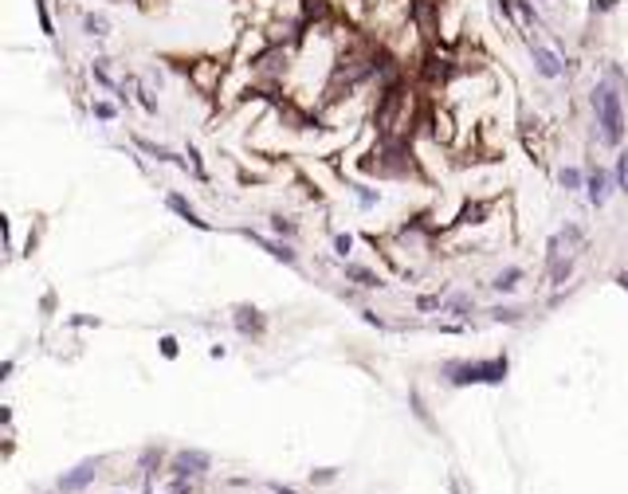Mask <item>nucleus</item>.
<instances>
[{
  "mask_svg": "<svg viewBox=\"0 0 628 494\" xmlns=\"http://www.w3.org/2000/svg\"><path fill=\"white\" fill-rule=\"evenodd\" d=\"M519 278H522V271H519V267H507V271H499V278L491 283V287L507 294V290H515V287H519Z\"/></svg>",
  "mask_w": 628,
  "mask_h": 494,
  "instance_id": "10",
  "label": "nucleus"
},
{
  "mask_svg": "<svg viewBox=\"0 0 628 494\" xmlns=\"http://www.w3.org/2000/svg\"><path fill=\"white\" fill-rule=\"evenodd\" d=\"M98 467H102L98 459H83L79 467H75V471H67V475L59 479V491H67V494H71V491H83L86 482H91V479L98 475Z\"/></svg>",
  "mask_w": 628,
  "mask_h": 494,
  "instance_id": "4",
  "label": "nucleus"
},
{
  "mask_svg": "<svg viewBox=\"0 0 628 494\" xmlns=\"http://www.w3.org/2000/svg\"><path fill=\"white\" fill-rule=\"evenodd\" d=\"M83 28L91 32V36H102V32H107V20H102V16H86Z\"/></svg>",
  "mask_w": 628,
  "mask_h": 494,
  "instance_id": "13",
  "label": "nucleus"
},
{
  "mask_svg": "<svg viewBox=\"0 0 628 494\" xmlns=\"http://www.w3.org/2000/svg\"><path fill=\"white\" fill-rule=\"evenodd\" d=\"M173 494H189V482H185V479H177V482H173Z\"/></svg>",
  "mask_w": 628,
  "mask_h": 494,
  "instance_id": "22",
  "label": "nucleus"
},
{
  "mask_svg": "<svg viewBox=\"0 0 628 494\" xmlns=\"http://www.w3.org/2000/svg\"><path fill=\"white\" fill-rule=\"evenodd\" d=\"M271 491L275 494H299V491H290V486H283V482H271Z\"/></svg>",
  "mask_w": 628,
  "mask_h": 494,
  "instance_id": "23",
  "label": "nucleus"
},
{
  "mask_svg": "<svg viewBox=\"0 0 628 494\" xmlns=\"http://www.w3.org/2000/svg\"><path fill=\"white\" fill-rule=\"evenodd\" d=\"M604 196H609V177H604V173L597 169V173L589 177V200H593L597 208H601V205H604Z\"/></svg>",
  "mask_w": 628,
  "mask_h": 494,
  "instance_id": "9",
  "label": "nucleus"
},
{
  "mask_svg": "<svg viewBox=\"0 0 628 494\" xmlns=\"http://www.w3.org/2000/svg\"><path fill=\"white\" fill-rule=\"evenodd\" d=\"M569 267H573V263H569V259H566V263H562V259H554V283H566Z\"/></svg>",
  "mask_w": 628,
  "mask_h": 494,
  "instance_id": "17",
  "label": "nucleus"
},
{
  "mask_svg": "<svg viewBox=\"0 0 628 494\" xmlns=\"http://www.w3.org/2000/svg\"><path fill=\"white\" fill-rule=\"evenodd\" d=\"M616 0H593V12H613Z\"/></svg>",
  "mask_w": 628,
  "mask_h": 494,
  "instance_id": "19",
  "label": "nucleus"
},
{
  "mask_svg": "<svg viewBox=\"0 0 628 494\" xmlns=\"http://www.w3.org/2000/svg\"><path fill=\"white\" fill-rule=\"evenodd\" d=\"M350 247H353V240H350V236H334V251H338L342 259L350 255Z\"/></svg>",
  "mask_w": 628,
  "mask_h": 494,
  "instance_id": "16",
  "label": "nucleus"
},
{
  "mask_svg": "<svg viewBox=\"0 0 628 494\" xmlns=\"http://www.w3.org/2000/svg\"><path fill=\"white\" fill-rule=\"evenodd\" d=\"M444 377L452 385H499L507 377V357H491V361H447Z\"/></svg>",
  "mask_w": 628,
  "mask_h": 494,
  "instance_id": "2",
  "label": "nucleus"
},
{
  "mask_svg": "<svg viewBox=\"0 0 628 494\" xmlns=\"http://www.w3.org/2000/svg\"><path fill=\"white\" fill-rule=\"evenodd\" d=\"M208 451H177L173 455V475L177 479H196V475H205L208 471Z\"/></svg>",
  "mask_w": 628,
  "mask_h": 494,
  "instance_id": "3",
  "label": "nucleus"
},
{
  "mask_svg": "<svg viewBox=\"0 0 628 494\" xmlns=\"http://www.w3.org/2000/svg\"><path fill=\"white\" fill-rule=\"evenodd\" d=\"M346 275H350L353 283H362V287H377V275L365 271V267H346Z\"/></svg>",
  "mask_w": 628,
  "mask_h": 494,
  "instance_id": "11",
  "label": "nucleus"
},
{
  "mask_svg": "<svg viewBox=\"0 0 628 494\" xmlns=\"http://www.w3.org/2000/svg\"><path fill=\"white\" fill-rule=\"evenodd\" d=\"M534 67H538V75H542V79H557V75H562V63H557V55L550 48H538V44H534Z\"/></svg>",
  "mask_w": 628,
  "mask_h": 494,
  "instance_id": "5",
  "label": "nucleus"
},
{
  "mask_svg": "<svg viewBox=\"0 0 628 494\" xmlns=\"http://www.w3.org/2000/svg\"><path fill=\"white\" fill-rule=\"evenodd\" d=\"M557 181H562V189H581V173L578 169H562L557 173Z\"/></svg>",
  "mask_w": 628,
  "mask_h": 494,
  "instance_id": "12",
  "label": "nucleus"
},
{
  "mask_svg": "<svg viewBox=\"0 0 628 494\" xmlns=\"http://www.w3.org/2000/svg\"><path fill=\"white\" fill-rule=\"evenodd\" d=\"M161 353H165V357H177V341H173V338H161Z\"/></svg>",
  "mask_w": 628,
  "mask_h": 494,
  "instance_id": "20",
  "label": "nucleus"
},
{
  "mask_svg": "<svg viewBox=\"0 0 628 494\" xmlns=\"http://www.w3.org/2000/svg\"><path fill=\"white\" fill-rule=\"evenodd\" d=\"M593 110H597V126H601L604 145H620L625 137V110H620V95L609 83H601L593 91Z\"/></svg>",
  "mask_w": 628,
  "mask_h": 494,
  "instance_id": "1",
  "label": "nucleus"
},
{
  "mask_svg": "<svg viewBox=\"0 0 628 494\" xmlns=\"http://www.w3.org/2000/svg\"><path fill=\"white\" fill-rule=\"evenodd\" d=\"M271 228H275L279 236H295V224H290L287 216H271Z\"/></svg>",
  "mask_w": 628,
  "mask_h": 494,
  "instance_id": "14",
  "label": "nucleus"
},
{
  "mask_svg": "<svg viewBox=\"0 0 628 494\" xmlns=\"http://www.w3.org/2000/svg\"><path fill=\"white\" fill-rule=\"evenodd\" d=\"M236 325H240V334H264V318L255 306H236Z\"/></svg>",
  "mask_w": 628,
  "mask_h": 494,
  "instance_id": "6",
  "label": "nucleus"
},
{
  "mask_svg": "<svg viewBox=\"0 0 628 494\" xmlns=\"http://www.w3.org/2000/svg\"><path fill=\"white\" fill-rule=\"evenodd\" d=\"M95 114L102 122H110V118H114V106H110V102H95Z\"/></svg>",
  "mask_w": 628,
  "mask_h": 494,
  "instance_id": "18",
  "label": "nucleus"
},
{
  "mask_svg": "<svg viewBox=\"0 0 628 494\" xmlns=\"http://www.w3.org/2000/svg\"><path fill=\"white\" fill-rule=\"evenodd\" d=\"M252 240L259 243V247H264V251H271V255H275V259H283V263H287V267H295V263H299V255L290 251L287 243H271V240H264V236H252Z\"/></svg>",
  "mask_w": 628,
  "mask_h": 494,
  "instance_id": "8",
  "label": "nucleus"
},
{
  "mask_svg": "<svg viewBox=\"0 0 628 494\" xmlns=\"http://www.w3.org/2000/svg\"><path fill=\"white\" fill-rule=\"evenodd\" d=\"M165 205H169V208H173V212H177V216H181V220H189V224H193V228H205V220L196 216V208L189 205V200H181V196H177V193H173V196H165Z\"/></svg>",
  "mask_w": 628,
  "mask_h": 494,
  "instance_id": "7",
  "label": "nucleus"
},
{
  "mask_svg": "<svg viewBox=\"0 0 628 494\" xmlns=\"http://www.w3.org/2000/svg\"><path fill=\"white\" fill-rule=\"evenodd\" d=\"M519 314L522 310H495V318H499V322H519Z\"/></svg>",
  "mask_w": 628,
  "mask_h": 494,
  "instance_id": "21",
  "label": "nucleus"
},
{
  "mask_svg": "<svg viewBox=\"0 0 628 494\" xmlns=\"http://www.w3.org/2000/svg\"><path fill=\"white\" fill-rule=\"evenodd\" d=\"M311 479H314V482H334V479H338V471H334V467H322V471H311Z\"/></svg>",
  "mask_w": 628,
  "mask_h": 494,
  "instance_id": "15",
  "label": "nucleus"
}]
</instances>
